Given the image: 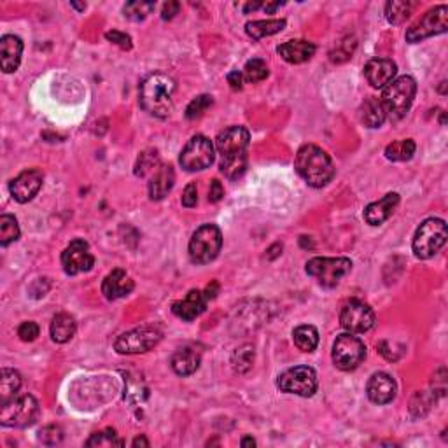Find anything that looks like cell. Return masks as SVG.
Returning <instances> with one entry per match:
<instances>
[{
  "label": "cell",
  "mask_w": 448,
  "mask_h": 448,
  "mask_svg": "<svg viewBox=\"0 0 448 448\" xmlns=\"http://www.w3.org/2000/svg\"><path fill=\"white\" fill-rule=\"evenodd\" d=\"M340 324L352 335L370 331L375 326V312L370 305L359 300H352L340 312Z\"/></svg>",
  "instance_id": "obj_14"
},
{
  "label": "cell",
  "mask_w": 448,
  "mask_h": 448,
  "mask_svg": "<svg viewBox=\"0 0 448 448\" xmlns=\"http://www.w3.org/2000/svg\"><path fill=\"white\" fill-rule=\"evenodd\" d=\"M95 264V257L89 252V245L84 240L77 238L70 242L62 252V267L67 275H79L89 271Z\"/></svg>",
  "instance_id": "obj_15"
},
{
  "label": "cell",
  "mask_w": 448,
  "mask_h": 448,
  "mask_svg": "<svg viewBox=\"0 0 448 448\" xmlns=\"http://www.w3.org/2000/svg\"><path fill=\"white\" fill-rule=\"evenodd\" d=\"M207 305H209V298L203 291L200 289H193L188 293L184 300H179L172 305V312L177 315L182 321H195L198 315H202L205 312Z\"/></svg>",
  "instance_id": "obj_17"
},
{
  "label": "cell",
  "mask_w": 448,
  "mask_h": 448,
  "mask_svg": "<svg viewBox=\"0 0 448 448\" xmlns=\"http://www.w3.org/2000/svg\"><path fill=\"white\" fill-rule=\"evenodd\" d=\"M397 203H399V195L397 193H389V195L383 196L378 202L370 203L364 210V221L371 226H378L385 223L392 212L396 210Z\"/></svg>",
  "instance_id": "obj_22"
},
{
  "label": "cell",
  "mask_w": 448,
  "mask_h": 448,
  "mask_svg": "<svg viewBox=\"0 0 448 448\" xmlns=\"http://www.w3.org/2000/svg\"><path fill=\"white\" fill-rule=\"evenodd\" d=\"M448 28V7L436 6L429 9L417 23L411 25L407 32V41L411 44L424 41V39L433 37V35L445 34Z\"/></svg>",
  "instance_id": "obj_10"
},
{
  "label": "cell",
  "mask_w": 448,
  "mask_h": 448,
  "mask_svg": "<svg viewBox=\"0 0 448 448\" xmlns=\"http://www.w3.org/2000/svg\"><path fill=\"white\" fill-rule=\"evenodd\" d=\"M42 181H44L42 172L37 168H30V170L21 172L16 179L11 181L9 191L18 203H27L41 191Z\"/></svg>",
  "instance_id": "obj_16"
},
{
  "label": "cell",
  "mask_w": 448,
  "mask_h": 448,
  "mask_svg": "<svg viewBox=\"0 0 448 448\" xmlns=\"http://www.w3.org/2000/svg\"><path fill=\"white\" fill-rule=\"evenodd\" d=\"M397 72V65L389 58H373L364 67V77L373 88H385Z\"/></svg>",
  "instance_id": "obj_20"
},
{
  "label": "cell",
  "mask_w": 448,
  "mask_h": 448,
  "mask_svg": "<svg viewBox=\"0 0 448 448\" xmlns=\"http://www.w3.org/2000/svg\"><path fill=\"white\" fill-rule=\"evenodd\" d=\"M296 172L312 188H324L335 177V165L326 151L317 146H303L296 154Z\"/></svg>",
  "instance_id": "obj_3"
},
{
  "label": "cell",
  "mask_w": 448,
  "mask_h": 448,
  "mask_svg": "<svg viewBox=\"0 0 448 448\" xmlns=\"http://www.w3.org/2000/svg\"><path fill=\"white\" fill-rule=\"evenodd\" d=\"M281 6H284V2H263L261 4V9L267 11V13H275Z\"/></svg>",
  "instance_id": "obj_47"
},
{
  "label": "cell",
  "mask_w": 448,
  "mask_h": 448,
  "mask_svg": "<svg viewBox=\"0 0 448 448\" xmlns=\"http://www.w3.org/2000/svg\"><path fill=\"white\" fill-rule=\"evenodd\" d=\"M228 84L231 86V89L235 91H240L243 88V74L238 72V70H233V72L228 74Z\"/></svg>",
  "instance_id": "obj_45"
},
{
  "label": "cell",
  "mask_w": 448,
  "mask_h": 448,
  "mask_svg": "<svg viewBox=\"0 0 448 448\" xmlns=\"http://www.w3.org/2000/svg\"><path fill=\"white\" fill-rule=\"evenodd\" d=\"M75 329H77V326H75L72 315L58 314L53 317L49 331H51V338L56 343H67L75 335Z\"/></svg>",
  "instance_id": "obj_26"
},
{
  "label": "cell",
  "mask_w": 448,
  "mask_h": 448,
  "mask_svg": "<svg viewBox=\"0 0 448 448\" xmlns=\"http://www.w3.org/2000/svg\"><path fill=\"white\" fill-rule=\"evenodd\" d=\"M179 9H181V4L179 2H167L163 6V11H161V18L163 20H172L175 14H179Z\"/></svg>",
  "instance_id": "obj_46"
},
{
  "label": "cell",
  "mask_w": 448,
  "mask_h": 448,
  "mask_svg": "<svg viewBox=\"0 0 448 448\" xmlns=\"http://www.w3.org/2000/svg\"><path fill=\"white\" fill-rule=\"evenodd\" d=\"M397 385L394 378L387 373H375L370 378L366 387V394L370 397L371 403L375 404H387L396 397Z\"/></svg>",
  "instance_id": "obj_18"
},
{
  "label": "cell",
  "mask_w": 448,
  "mask_h": 448,
  "mask_svg": "<svg viewBox=\"0 0 448 448\" xmlns=\"http://www.w3.org/2000/svg\"><path fill=\"white\" fill-rule=\"evenodd\" d=\"M124 442L117 436L114 429H103V431L93 433L91 438L86 442V447H96V448H113V447H123Z\"/></svg>",
  "instance_id": "obj_33"
},
{
  "label": "cell",
  "mask_w": 448,
  "mask_h": 448,
  "mask_svg": "<svg viewBox=\"0 0 448 448\" xmlns=\"http://www.w3.org/2000/svg\"><path fill=\"white\" fill-rule=\"evenodd\" d=\"M216 160L214 144L205 135H195L182 149L179 163L188 172H200L209 168Z\"/></svg>",
  "instance_id": "obj_11"
},
{
  "label": "cell",
  "mask_w": 448,
  "mask_h": 448,
  "mask_svg": "<svg viewBox=\"0 0 448 448\" xmlns=\"http://www.w3.org/2000/svg\"><path fill=\"white\" fill-rule=\"evenodd\" d=\"M277 387L282 392L310 397L317 390V373L310 366H295L279 376Z\"/></svg>",
  "instance_id": "obj_12"
},
{
  "label": "cell",
  "mask_w": 448,
  "mask_h": 448,
  "mask_svg": "<svg viewBox=\"0 0 448 448\" xmlns=\"http://www.w3.org/2000/svg\"><path fill=\"white\" fill-rule=\"evenodd\" d=\"M417 93V82L410 75H401L383 88L382 102L385 116L392 121H399L407 116Z\"/></svg>",
  "instance_id": "obj_4"
},
{
  "label": "cell",
  "mask_w": 448,
  "mask_h": 448,
  "mask_svg": "<svg viewBox=\"0 0 448 448\" xmlns=\"http://www.w3.org/2000/svg\"><path fill=\"white\" fill-rule=\"evenodd\" d=\"M224 196V188L223 184H221L217 179H214L212 182H210V189H209V200L212 203H217L221 198Z\"/></svg>",
  "instance_id": "obj_44"
},
{
  "label": "cell",
  "mask_w": 448,
  "mask_h": 448,
  "mask_svg": "<svg viewBox=\"0 0 448 448\" xmlns=\"http://www.w3.org/2000/svg\"><path fill=\"white\" fill-rule=\"evenodd\" d=\"M39 333H41V329H39V326L32 321L23 322V324L18 328V336H20L23 342H34L39 336Z\"/></svg>",
  "instance_id": "obj_41"
},
{
  "label": "cell",
  "mask_w": 448,
  "mask_h": 448,
  "mask_svg": "<svg viewBox=\"0 0 448 448\" xmlns=\"http://www.w3.org/2000/svg\"><path fill=\"white\" fill-rule=\"evenodd\" d=\"M293 340L301 352H314L319 345V331L314 326H300L293 333Z\"/></svg>",
  "instance_id": "obj_30"
},
{
  "label": "cell",
  "mask_w": 448,
  "mask_h": 448,
  "mask_svg": "<svg viewBox=\"0 0 448 448\" xmlns=\"http://www.w3.org/2000/svg\"><path fill=\"white\" fill-rule=\"evenodd\" d=\"M135 289V282L127 275V271L117 268L113 270L102 282V295L109 301L124 298Z\"/></svg>",
  "instance_id": "obj_19"
},
{
  "label": "cell",
  "mask_w": 448,
  "mask_h": 448,
  "mask_svg": "<svg viewBox=\"0 0 448 448\" xmlns=\"http://www.w3.org/2000/svg\"><path fill=\"white\" fill-rule=\"evenodd\" d=\"M174 182H175L174 168H172L170 165H160V168L154 172L149 182L151 200H163L165 196L172 191Z\"/></svg>",
  "instance_id": "obj_23"
},
{
  "label": "cell",
  "mask_w": 448,
  "mask_h": 448,
  "mask_svg": "<svg viewBox=\"0 0 448 448\" xmlns=\"http://www.w3.org/2000/svg\"><path fill=\"white\" fill-rule=\"evenodd\" d=\"M105 39H107V41L114 42L116 46H120L121 49H132V46H134V44H132L130 35L123 34V32H117V30L107 32Z\"/></svg>",
  "instance_id": "obj_42"
},
{
  "label": "cell",
  "mask_w": 448,
  "mask_h": 448,
  "mask_svg": "<svg viewBox=\"0 0 448 448\" xmlns=\"http://www.w3.org/2000/svg\"><path fill=\"white\" fill-rule=\"evenodd\" d=\"M200 361H202V357H200L198 350L191 349V347H184V349H179L177 352L172 356L170 364L172 370L179 376H188L198 370Z\"/></svg>",
  "instance_id": "obj_25"
},
{
  "label": "cell",
  "mask_w": 448,
  "mask_h": 448,
  "mask_svg": "<svg viewBox=\"0 0 448 448\" xmlns=\"http://www.w3.org/2000/svg\"><path fill=\"white\" fill-rule=\"evenodd\" d=\"M196 203H198V188H196L195 182H191V184L186 186L184 193H182V205L191 209Z\"/></svg>",
  "instance_id": "obj_43"
},
{
  "label": "cell",
  "mask_w": 448,
  "mask_h": 448,
  "mask_svg": "<svg viewBox=\"0 0 448 448\" xmlns=\"http://www.w3.org/2000/svg\"><path fill=\"white\" fill-rule=\"evenodd\" d=\"M277 53L286 60L288 63H298L307 62L315 55V46L308 41H288L277 48Z\"/></svg>",
  "instance_id": "obj_24"
},
{
  "label": "cell",
  "mask_w": 448,
  "mask_h": 448,
  "mask_svg": "<svg viewBox=\"0 0 448 448\" xmlns=\"http://www.w3.org/2000/svg\"><path fill=\"white\" fill-rule=\"evenodd\" d=\"M361 117H363V123L366 124L368 128L382 127L383 121L387 120V116L380 98L370 96V98L363 103V107H361Z\"/></svg>",
  "instance_id": "obj_29"
},
{
  "label": "cell",
  "mask_w": 448,
  "mask_h": 448,
  "mask_svg": "<svg viewBox=\"0 0 448 448\" xmlns=\"http://www.w3.org/2000/svg\"><path fill=\"white\" fill-rule=\"evenodd\" d=\"M286 25H288L286 23V20L249 21V23L245 25V32L249 37L260 41V39L270 37V35H275V34H279V32H282L286 28Z\"/></svg>",
  "instance_id": "obj_27"
},
{
  "label": "cell",
  "mask_w": 448,
  "mask_h": 448,
  "mask_svg": "<svg viewBox=\"0 0 448 448\" xmlns=\"http://www.w3.org/2000/svg\"><path fill=\"white\" fill-rule=\"evenodd\" d=\"M160 340V329L153 328V326H144V328L132 329V331L117 336V340L114 342V349L120 354H144L156 347Z\"/></svg>",
  "instance_id": "obj_13"
},
{
  "label": "cell",
  "mask_w": 448,
  "mask_h": 448,
  "mask_svg": "<svg viewBox=\"0 0 448 448\" xmlns=\"http://www.w3.org/2000/svg\"><path fill=\"white\" fill-rule=\"evenodd\" d=\"M160 168V160H158L156 151H146L139 156L137 165H135V175L137 177H146L151 172H156Z\"/></svg>",
  "instance_id": "obj_37"
},
{
  "label": "cell",
  "mask_w": 448,
  "mask_h": 448,
  "mask_svg": "<svg viewBox=\"0 0 448 448\" xmlns=\"http://www.w3.org/2000/svg\"><path fill=\"white\" fill-rule=\"evenodd\" d=\"M242 447H256V442L252 438H243L242 440Z\"/></svg>",
  "instance_id": "obj_50"
},
{
  "label": "cell",
  "mask_w": 448,
  "mask_h": 448,
  "mask_svg": "<svg viewBox=\"0 0 448 448\" xmlns=\"http://www.w3.org/2000/svg\"><path fill=\"white\" fill-rule=\"evenodd\" d=\"M415 149H417L415 142L411 139H404V141H396L387 146L385 156L390 161H408L414 158Z\"/></svg>",
  "instance_id": "obj_31"
},
{
  "label": "cell",
  "mask_w": 448,
  "mask_h": 448,
  "mask_svg": "<svg viewBox=\"0 0 448 448\" xmlns=\"http://www.w3.org/2000/svg\"><path fill=\"white\" fill-rule=\"evenodd\" d=\"M252 359H254V350L250 347H243L238 352L233 356V363H235V368L238 371H242V364H243V371L249 370L252 366Z\"/></svg>",
  "instance_id": "obj_40"
},
{
  "label": "cell",
  "mask_w": 448,
  "mask_h": 448,
  "mask_svg": "<svg viewBox=\"0 0 448 448\" xmlns=\"http://www.w3.org/2000/svg\"><path fill=\"white\" fill-rule=\"evenodd\" d=\"M352 270V261L347 257H314L307 263V274L317 279L322 288H336Z\"/></svg>",
  "instance_id": "obj_8"
},
{
  "label": "cell",
  "mask_w": 448,
  "mask_h": 448,
  "mask_svg": "<svg viewBox=\"0 0 448 448\" xmlns=\"http://www.w3.org/2000/svg\"><path fill=\"white\" fill-rule=\"evenodd\" d=\"M366 359V345L352 333L340 335L333 345V363L338 370L352 371Z\"/></svg>",
  "instance_id": "obj_9"
},
{
  "label": "cell",
  "mask_w": 448,
  "mask_h": 448,
  "mask_svg": "<svg viewBox=\"0 0 448 448\" xmlns=\"http://www.w3.org/2000/svg\"><path fill=\"white\" fill-rule=\"evenodd\" d=\"M249 141L250 134L243 127H229L217 135L216 148L221 156L219 168L229 181H236L245 174Z\"/></svg>",
  "instance_id": "obj_1"
},
{
  "label": "cell",
  "mask_w": 448,
  "mask_h": 448,
  "mask_svg": "<svg viewBox=\"0 0 448 448\" xmlns=\"http://www.w3.org/2000/svg\"><path fill=\"white\" fill-rule=\"evenodd\" d=\"M0 407V424L6 428H28L39 417V403L30 394L13 397Z\"/></svg>",
  "instance_id": "obj_7"
},
{
  "label": "cell",
  "mask_w": 448,
  "mask_h": 448,
  "mask_svg": "<svg viewBox=\"0 0 448 448\" xmlns=\"http://www.w3.org/2000/svg\"><path fill=\"white\" fill-rule=\"evenodd\" d=\"M217 289H219V284H217V282H212V286H209V288H207L205 295H207V298H209V301H210V300H214V298H216V293H217Z\"/></svg>",
  "instance_id": "obj_48"
},
{
  "label": "cell",
  "mask_w": 448,
  "mask_h": 448,
  "mask_svg": "<svg viewBox=\"0 0 448 448\" xmlns=\"http://www.w3.org/2000/svg\"><path fill=\"white\" fill-rule=\"evenodd\" d=\"M156 7L154 2H142V0H135V2H128L127 6L123 7L124 18L132 21H142L148 18V14H151Z\"/></svg>",
  "instance_id": "obj_36"
},
{
  "label": "cell",
  "mask_w": 448,
  "mask_h": 448,
  "mask_svg": "<svg viewBox=\"0 0 448 448\" xmlns=\"http://www.w3.org/2000/svg\"><path fill=\"white\" fill-rule=\"evenodd\" d=\"M21 387V375L16 370L4 368L0 371V404L7 403L13 397L18 396V390Z\"/></svg>",
  "instance_id": "obj_28"
},
{
  "label": "cell",
  "mask_w": 448,
  "mask_h": 448,
  "mask_svg": "<svg viewBox=\"0 0 448 448\" xmlns=\"http://www.w3.org/2000/svg\"><path fill=\"white\" fill-rule=\"evenodd\" d=\"M23 53V41L16 35H4L0 39V65L6 74L18 70Z\"/></svg>",
  "instance_id": "obj_21"
},
{
  "label": "cell",
  "mask_w": 448,
  "mask_h": 448,
  "mask_svg": "<svg viewBox=\"0 0 448 448\" xmlns=\"http://www.w3.org/2000/svg\"><path fill=\"white\" fill-rule=\"evenodd\" d=\"M134 447H149V442L144 436H139V438L134 440Z\"/></svg>",
  "instance_id": "obj_49"
},
{
  "label": "cell",
  "mask_w": 448,
  "mask_h": 448,
  "mask_svg": "<svg viewBox=\"0 0 448 448\" xmlns=\"http://www.w3.org/2000/svg\"><path fill=\"white\" fill-rule=\"evenodd\" d=\"M39 440H41L44 445H58L63 440V431L58 425H48V428L41 429L39 433Z\"/></svg>",
  "instance_id": "obj_39"
},
{
  "label": "cell",
  "mask_w": 448,
  "mask_h": 448,
  "mask_svg": "<svg viewBox=\"0 0 448 448\" xmlns=\"http://www.w3.org/2000/svg\"><path fill=\"white\" fill-rule=\"evenodd\" d=\"M268 67L267 63H264V60L261 58H252L249 60V62L245 63V67H243V79H245L247 82H261L264 81V79L268 77Z\"/></svg>",
  "instance_id": "obj_35"
},
{
  "label": "cell",
  "mask_w": 448,
  "mask_h": 448,
  "mask_svg": "<svg viewBox=\"0 0 448 448\" xmlns=\"http://www.w3.org/2000/svg\"><path fill=\"white\" fill-rule=\"evenodd\" d=\"M175 84L170 75L163 72H154L148 75L141 84V105L146 113L154 117L170 116L172 113V96H174Z\"/></svg>",
  "instance_id": "obj_2"
},
{
  "label": "cell",
  "mask_w": 448,
  "mask_h": 448,
  "mask_svg": "<svg viewBox=\"0 0 448 448\" xmlns=\"http://www.w3.org/2000/svg\"><path fill=\"white\" fill-rule=\"evenodd\" d=\"M411 4L401 2V0H392V2L385 4V18L389 23L401 25L410 18L411 14Z\"/></svg>",
  "instance_id": "obj_32"
},
{
  "label": "cell",
  "mask_w": 448,
  "mask_h": 448,
  "mask_svg": "<svg viewBox=\"0 0 448 448\" xmlns=\"http://www.w3.org/2000/svg\"><path fill=\"white\" fill-rule=\"evenodd\" d=\"M18 236H20V226H18L16 217L9 216V214L0 216V245H9L11 242L18 240Z\"/></svg>",
  "instance_id": "obj_34"
},
{
  "label": "cell",
  "mask_w": 448,
  "mask_h": 448,
  "mask_svg": "<svg viewBox=\"0 0 448 448\" xmlns=\"http://www.w3.org/2000/svg\"><path fill=\"white\" fill-rule=\"evenodd\" d=\"M223 247V233L216 224H203L193 233L189 242V260L195 264H207L216 260Z\"/></svg>",
  "instance_id": "obj_5"
},
{
  "label": "cell",
  "mask_w": 448,
  "mask_h": 448,
  "mask_svg": "<svg viewBox=\"0 0 448 448\" xmlns=\"http://www.w3.org/2000/svg\"><path fill=\"white\" fill-rule=\"evenodd\" d=\"M70 6H72L74 9H77V11H84L86 9V4H75V2H72Z\"/></svg>",
  "instance_id": "obj_51"
},
{
  "label": "cell",
  "mask_w": 448,
  "mask_h": 448,
  "mask_svg": "<svg viewBox=\"0 0 448 448\" xmlns=\"http://www.w3.org/2000/svg\"><path fill=\"white\" fill-rule=\"evenodd\" d=\"M448 229L447 223L438 217L425 219L418 226L414 236V252L421 260H429L435 256L440 249L447 243Z\"/></svg>",
  "instance_id": "obj_6"
},
{
  "label": "cell",
  "mask_w": 448,
  "mask_h": 448,
  "mask_svg": "<svg viewBox=\"0 0 448 448\" xmlns=\"http://www.w3.org/2000/svg\"><path fill=\"white\" fill-rule=\"evenodd\" d=\"M212 103L214 100L210 95L196 96V98L189 103L188 109H186V117H188V120H198V117H202L203 114L207 113L209 107H212Z\"/></svg>",
  "instance_id": "obj_38"
}]
</instances>
